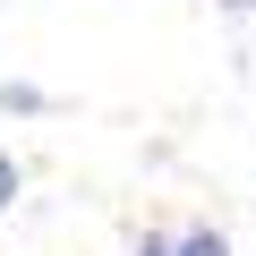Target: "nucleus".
<instances>
[{"label":"nucleus","mask_w":256,"mask_h":256,"mask_svg":"<svg viewBox=\"0 0 256 256\" xmlns=\"http://www.w3.org/2000/svg\"><path fill=\"white\" fill-rule=\"evenodd\" d=\"M9 196H18V162L0 154V205H9Z\"/></svg>","instance_id":"7ed1b4c3"},{"label":"nucleus","mask_w":256,"mask_h":256,"mask_svg":"<svg viewBox=\"0 0 256 256\" xmlns=\"http://www.w3.org/2000/svg\"><path fill=\"white\" fill-rule=\"evenodd\" d=\"M0 111H43V94H34V86H18V77H0Z\"/></svg>","instance_id":"f03ea898"},{"label":"nucleus","mask_w":256,"mask_h":256,"mask_svg":"<svg viewBox=\"0 0 256 256\" xmlns=\"http://www.w3.org/2000/svg\"><path fill=\"white\" fill-rule=\"evenodd\" d=\"M171 256H230V239H222L214 222H196V230H180V239H171Z\"/></svg>","instance_id":"f257e3e1"},{"label":"nucleus","mask_w":256,"mask_h":256,"mask_svg":"<svg viewBox=\"0 0 256 256\" xmlns=\"http://www.w3.org/2000/svg\"><path fill=\"white\" fill-rule=\"evenodd\" d=\"M214 9H230V18H256V0H214Z\"/></svg>","instance_id":"39448f33"},{"label":"nucleus","mask_w":256,"mask_h":256,"mask_svg":"<svg viewBox=\"0 0 256 256\" xmlns=\"http://www.w3.org/2000/svg\"><path fill=\"white\" fill-rule=\"evenodd\" d=\"M137 256H171V239H154V230H146V239H137Z\"/></svg>","instance_id":"20e7f679"}]
</instances>
